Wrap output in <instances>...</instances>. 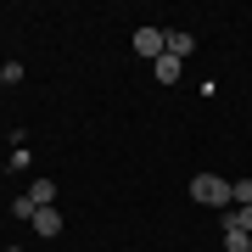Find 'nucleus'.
<instances>
[{
  "label": "nucleus",
  "instance_id": "nucleus-1",
  "mask_svg": "<svg viewBox=\"0 0 252 252\" xmlns=\"http://www.w3.org/2000/svg\"><path fill=\"white\" fill-rule=\"evenodd\" d=\"M190 202L230 213V207H235V196H230V180H219V174H196V180H190Z\"/></svg>",
  "mask_w": 252,
  "mask_h": 252
},
{
  "label": "nucleus",
  "instance_id": "nucleus-2",
  "mask_svg": "<svg viewBox=\"0 0 252 252\" xmlns=\"http://www.w3.org/2000/svg\"><path fill=\"white\" fill-rule=\"evenodd\" d=\"M162 51H168V34H162V28H135V56H146V62H157Z\"/></svg>",
  "mask_w": 252,
  "mask_h": 252
},
{
  "label": "nucleus",
  "instance_id": "nucleus-3",
  "mask_svg": "<svg viewBox=\"0 0 252 252\" xmlns=\"http://www.w3.org/2000/svg\"><path fill=\"white\" fill-rule=\"evenodd\" d=\"M28 224H34V235H62V213H56V207H39Z\"/></svg>",
  "mask_w": 252,
  "mask_h": 252
},
{
  "label": "nucleus",
  "instance_id": "nucleus-4",
  "mask_svg": "<svg viewBox=\"0 0 252 252\" xmlns=\"http://www.w3.org/2000/svg\"><path fill=\"white\" fill-rule=\"evenodd\" d=\"M152 73H157V84H180V56H168V51H162L157 62H152Z\"/></svg>",
  "mask_w": 252,
  "mask_h": 252
},
{
  "label": "nucleus",
  "instance_id": "nucleus-5",
  "mask_svg": "<svg viewBox=\"0 0 252 252\" xmlns=\"http://www.w3.org/2000/svg\"><path fill=\"white\" fill-rule=\"evenodd\" d=\"M28 196H34V207H56V185H51V180H34Z\"/></svg>",
  "mask_w": 252,
  "mask_h": 252
},
{
  "label": "nucleus",
  "instance_id": "nucleus-6",
  "mask_svg": "<svg viewBox=\"0 0 252 252\" xmlns=\"http://www.w3.org/2000/svg\"><path fill=\"white\" fill-rule=\"evenodd\" d=\"M224 252H252V235L235 230V224H224Z\"/></svg>",
  "mask_w": 252,
  "mask_h": 252
},
{
  "label": "nucleus",
  "instance_id": "nucleus-7",
  "mask_svg": "<svg viewBox=\"0 0 252 252\" xmlns=\"http://www.w3.org/2000/svg\"><path fill=\"white\" fill-rule=\"evenodd\" d=\"M190 45H196V39H190L185 28H174V34H168V56H180V62L190 56Z\"/></svg>",
  "mask_w": 252,
  "mask_h": 252
},
{
  "label": "nucleus",
  "instance_id": "nucleus-8",
  "mask_svg": "<svg viewBox=\"0 0 252 252\" xmlns=\"http://www.w3.org/2000/svg\"><path fill=\"white\" fill-rule=\"evenodd\" d=\"M224 224H235V230H247V235H252V202H247V207H230Z\"/></svg>",
  "mask_w": 252,
  "mask_h": 252
},
{
  "label": "nucleus",
  "instance_id": "nucleus-9",
  "mask_svg": "<svg viewBox=\"0 0 252 252\" xmlns=\"http://www.w3.org/2000/svg\"><path fill=\"white\" fill-rule=\"evenodd\" d=\"M230 196H235V207H247L252 202V180H230Z\"/></svg>",
  "mask_w": 252,
  "mask_h": 252
},
{
  "label": "nucleus",
  "instance_id": "nucleus-10",
  "mask_svg": "<svg viewBox=\"0 0 252 252\" xmlns=\"http://www.w3.org/2000/svg\"><path fill=\"white\" fill-rule=\"evenodd\" d=\"M11 213H17V219H34L39 207H34V196H17V202H11Z\"/></svg>",
  "mask_w": 252,
  "mask_h": 252
},
{
  "label": "nucleus",
  "instance_id": "nucleus-11",
  "mask_svg": "<svg viewBox=\"0 0 252 252\" xmlns=\"http://www.w3.org/2000/svg\"><path fill=\"white\" fill-rule=\"evenodd\" d=\"M0 90H6V79H0Z\"/></svg>",
  "mask_w": 252,
  "mask_h": 252
},
{
  "label": "nucleus",
  "instance_id": "nucleus-12",
  "mask_svg": "<svg viewBox=\"0 0 252 252\" xmlns=\"http://www.w3.org/2000/svg\"><path fill=\"white\" fill-rule=\"evenodd\" d=\"M6 252H17V247H6Z\"/></svg>",
  "mask_w": 252,
  "mask_h": 252
}]
</instances>
